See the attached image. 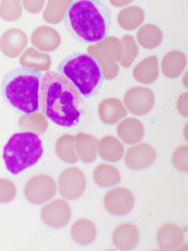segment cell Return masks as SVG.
<instances>
[{
	"mask_svg": "<svg viewBox=\"0 0 188 251\" xmlns=\"http://www.w3.org/2000/svg\"><path fill=\"white\" fill-rule=\"evenodd\" d=\"M82 95L74 83L65 75L46 73L41 79L39 107L52 122L65 128L79 123L82 110Z\"/></svg>",
	"mask_w": 188,
	"mask_h": 251,
	"instance_id": "obj_1",
	"label": "cell"
},
{
	"mask_svg": "<svg viewBox=\"0 0 188 251\" xmlns=\"http://www.w3.org/2000/svg\"><path fill=\"white\" fill-rule=\"evenodd\" d=\"M67 31L80 43L93 44L108 36L112 11L100 0H74L65 15Z\"/></svg>",
	"mask_w": 188,
	"mask_h": 251,
	"instance_id": "obj_2",
	"label": "cell"
},
{
	"mask_svg": "<svg viewBox=\"0 0 188 251\" xmlns=\"http://www.w3.org/2000/svg\"><path fill=\"white\" fill-rule=\"evenodd\" d=\"M42 74L21 67L7 73L1 83L2 96L16 112L27 115L39 111V91Z\"/></svg>",
	"mask_w": 188,
	"mask_h": 251,
	"instance_id": "obj_3",
	"label": "cell"
},
{
	"mask_svg": "<svg viewBox=\"0 0 188 251\" xmlns=\"http://www.w3.org/2000/svg\"><path fill=\"white\" fill-rule=\"evenodd\" d=\"M58 70L74 83L85 98L97 96L102 87L104 77L101 68L89 53H75L67 56Z\"/></svg>",
	"mask_w": 188,
	"mask_h": 251,
	"instance_id": "obj_4",
	"label": "cell"
},
{
	"mask_svg": "<svg viewBox=\"0 0 188 251\" xmlns=\"http://www.w3.org/2000/svg\"><path fill=\"white\" fill-rule=\"evenodd\" d=\"M43 153V142L37 135L16 133L4 146L3 157L8 171L16 175L35 164Z\"/></svg>",
	"mask_w": 188,
	"mask_h": 251,
	"instance_id": "obj_5",
	"label": "cell"
},
{
	"mask_svg": "<svg viewBox=\"0 0 188 251\" xmlns=\"http://www.w3.org/2000/svg\"><path fill=\"white\" fill-rule=\"evenodd\" d=\"M57 186L54 179L46 174H39L30 178L24 187V194L31 202L40 204L56 194Z\"/></svg>",
	"mask_w": 188,
	"mask_h": 251,
	"instance_id": "obj_6",
	"label": "cell"
},
{
	"mask_svg": "<svg viewBox=\"0 0 188 251\" xmlns=\"http://www.w3.org/2000/svg\"><path fill=\"white\" fill-rule=\"evenodd\" d=\"M86 187V178L77 167L71 166L63 171L58 178L59 192L68 200H75L81 196Z\"/></svg>",
	"mask_w": 188,
	"mask_h": 251,
	"instance_id": "obj_7",
	"label": "cell"
},
{
	"mask_svg": "<svg viewBox=\"0 0 188 251\" xmlns=\"http://www.w3.org/2000/svg\"><path fill=\"white\" fill-rule=\"evenodd\" d=\"M134 203L133 193L128 188L122 186L111 188L103 198V203L107 210L116 216H122L129 213Z\"/></svg>",
	"mask_w": 188,
	"mask_h": 251,
	"instance_id": "obj_8",
	"label": "cell"
},
{
	"mask_svg": "<svg viewBox=\"0 0 188 251\" xmlns=\"http://www.w3.org/2000/svg\"><path fill=\"white\" fill-rule=\"evenodd\" d=\"M42 219L48 226L59 228L65 226L71 217V207L68 202L62 199H56L41 208Z\"/></svg>",
	"mask_w": 188,
	"mask_h": 251,
	"instance_id": "obj_9",
	"label": "cell"
},
{
	"mask_svg": "<svg viewBox=\"0 0 188 251\" xmlns=\"http://www.w3.org/2000/svg\"><path fill=\"white\" fill-rule=\"evenodd\" d=\"M124 102L132 114L143 115L152 110L154 103V95L148 88L135 87L125 94Z\"/></svg>",
	"mask_w": 188,
	"mask_h": 251,
	"instance_id": "obj_10",
	"label": "cell"
},
{
	"mask_svg": "<svg viewBox=\"0 0 188 251\" xmlns=\"http://www.w3.org/2000/svg\"><path fill=\"white\" fill-rule=\"evenodd\" d=\"M156 157V152L152 146L141 143L128 149L124 162L129 169L139 170L151 165Z\"/></svg>",
	"mask_w": 188,
	"mask_h": 251,
	"instance_id": "obj_11",
	"label": "cell"
},
{
	"mask_svg": "<svg viewBox=\"0 0 188 251\" xmlns=\"http://www.w3.org/2000/svg\"><path fill=\"white\" fill-rule=\"evenodd\" d=\"M28 38L22 30L12 28L5 31L0 40V48L10 57L18 56L26 48Z\"/></svg>",
	"mask_w": 188,
	"mask_h": 251,
	"instance_id": "obj_12",
	"label": "cell"
},
{
	"mask_svg": "<svg viewBox=\"0 0 188 251\" xmlns=\"http://www.w3.org/2000/svg\"><path fill=\"white\" fill-rule=\"evenodd\" d=\"M139 239V232L137 226L132 222H123L114 229L112 240L118 248L128 250L134 248Z\"/></svg>",
	"mask_w": 188,
	"mask_h": 251,
	"instance_id": "obj_13",
	"label": "cell"
},
{
	"mask_svg": "<svg viewBox=\"0 0 188 251\" xmlns=\"http://www.w3.org/2000/svg\"><path fill=\"white\" fill-rule=\"evenodd\" d=\"M31 41L32 45L39 50L50 52L56 50L61 43L58 32L53 28L42 26L32 33Z\"/></svg>",
	"mask_w": 188,
	"mask_h": 251,
	"instance_id": "obj_14",
	"label": "cell"
},
{
	"mask_svg": "<svg viewBox=\"0 0 188 251\" xmlns=\"http://www.w3.org/2000/svg\"><path fill=\"white\" fill-rule=\"evenodd\" d=\"M183 238L182 228L173 222H165L162 224L156 234L158 244L165 250L171 249L178 246L183 241Z\"/></svg>",
	"mask_w": 188,
	"mask_h": 251,
	"instance_id": "obj_15",
	"label": "cell"
},
{
	"mask_svg": "<svg viewBox=\"0 0 188 251\" xmlns=\"http://www.w3.org/2000/svg\"><path fill=\"white\" fill-rule=\"evenodd\" d=\"M98 113L102 121L107 124H115L127 114L121 101L116 98H108L100 103Z\"/></svg>",
	"mask_w": 188,
	"mask_h": 251,
	"instance_id": "obj_16",
	"label": "cell"
},
{
	"mask_svg": "<svg viewBox=\"0 0 188 251\" xmlns=\"http://www.w3.org/2000/svg\"><path fill=\"white\" fill-rule=\"evenodd\" d=\"M71 235L77 243L86 245L92 242L96 235V227L91 220L80 218L72 224L70 228Z\"/></svg>",
	"mask_w": 188,
	"mask_h": 251,
	"instance_id": "obj_17",
	"label": "cell"
},
{
	"mask_svg": "<svg viewBox=\"0 0 188 251\" xmlns=\"http://www.w3.org/2000/svg\"><path fill=\"white\" fill-rule=\"evenodd\" d=\"M97 151L101 158L112 162L119 161L124 153L122 144L112 136L104 137L99 141Z\"/></svg>",
	"mask_w": 188,
	"mask_h": 251,
	"instance_id": "obj_18",
	"label": "cell"
},
{
	"mask_svg": "<svg viewBox=\"0 0 188 251\" xmlns=\"http://www.w3.org/2000/svg\"><path fill=\"white\" fill-rule=\"evenodd\" d=\"M130 125L126 120H123L118 126L117 132L119 138L128 144L139 142L143 137L144 131L142 124L137 119L128 118Z\"/></svg>",
	"mask_w": 188,
	"mask_h": 251,
	"instance_id": "obj_19",
	"label": "cell"
},
{
	"mask_svg": "<svg viewBox=\"0 0 188 251\" xmlns=\"http://www.w3.org/2000/svg\"><path fill=\"white\" fill-rule=\"evenodd\" d=\"M93 178L99 186L108 187L119 183L120 174L114 165L101 163L95 167L93 172Z\"/></svg>",
	"mask_w": 188,
	"mask_h": 251,
	"instance_id": "obj_20",
	"label": "cell"
},
{
	"mask_svg": "<svg viewBox=\"0 0 188 251\" xmlns=\"http://www.w3.org/2000/svg\"><path fill=\"white\" fill-rule=\"evenodd\" d=\"M97 140L87 134H78L76 139V150L80 159L86 163L94 161L96 157Z\"/></svg>",
	"mask_w": 188,
	"mask_h": 251,
	"instance_id": "obj_21",
	"label": "cell"
},
{
	"mask_svg": "<svg viewBox=\"0 0 188 251\" xmlns=\"http://www.w3.org/2000/svg\"><path fill=\"white\" fill-rule=\"evenodd\" d=\"M70 2L68 0H48L43 14L45 22L52 25L60 23L65 16Z\"/></svg>",
	"mask_w": 188,
	"mask_h": 251,
	"instance_id": "obj_22",
	"label": "cell"
},
{
	"mask_svg": "<svg viewBox=\"0 0 188 251\" xmlns=\"http://www.w3.org/2000/svg\"><path fill=\"white\" fill-rule=\"evenodd\" d=\"M56 152L62 160L69 163H74L78 160L71 136L61 138L57 141Z\"/></svg>",
	"mask_w": 188,
	"mask_h": 251,
	"instance_id": "obj_23",
	"label": "cell"
},
{
	"mask_svg": "<svg viewBox=\"0 0 188 251\" xmlns=\"http://www.w3.org/2000/svg\"><path fill=\"white\" fill-rule=\"evenodd\" d=\"M23 14L20 0H2L0 4V17L6 22L17 20Z\"/></svg>",
	"mask_w": 188,
	"mask_h": 251,
	"instance_id": "obj_24",
	"label": "cell"
},
{
	"mask_svg": "<svg viewBox=\"0 0 188 251\" xmlns=\"http://www.w3.org/2000/svg\"><path fill=\"white\" fill-rule=\"evenodd\" d=\"M16 194L17 188L12 181L6 178H0V202L11 201Z\"/></svg>",
	"mask_w": 188,
	"mask_h": 251,
	"instance_id": "obj_25",
	"label": "cell"
},
{
	"mask_svg": "<svg viewBox=\"0 0 188 251\" xmlns=\"http://www.w3.org/2000/svg\"><path fill=\"white\" fill-rule=\"evenodd\" d=\"M188 148L187 145H181L174 151L172 162L177 169L182 172L188 171Z\"/></svg>",
	"mask_w": 188,
	"mask_h": 251,
	"instance_id": "obj_26",
	"label": "cell"
},
{
	"mask_svg": "<svg viewBox=\"0 0 188 251\" xmlns=\"http://www.w3.org/2000/svg\"><path fill=\"white\" fill-rule=\"evenodd\" d=\"M46 0H22L23 4L28 12L37 14L43 9Z\"/></svg>",
	"mask_w": 188,
	"mask_h": 251,
	"instance_id": "obj_27",
	"label": "cell"
}]
</instances>
